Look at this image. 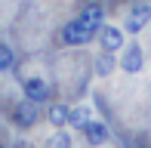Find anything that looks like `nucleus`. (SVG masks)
<instances>
[{
  "instance_id": "1",
  "label": "nucleus",
  "mask_w": 151,
  "mask_h": 148,
  "mask_svg": "<svg viewBox=\"0 0 151 148\" xmlns=\"http://www.w3.org/2000/svg\"><path fill=\"white\" fill-rule=\"evenodd\" d=\"M12 124L19 126V130H31L34 124H37V105L34 102H19L16 108H12Z\"/></svg>"
},
{
  "instance_id": "2",
  "label": "nucleus",
  "mask_w": 151,
  "mask_h": 148,
  "mask_svg": "<svg viewBox=\"0 0 151 148\" xmlns=\"http://www.w3.org/2000/svg\"><path fill=\"white\" fill-rule=\"evenodd\" d=\"M22 93H25V99L34 102V105H40V102L50 99V86H46L43 77H28V80H22Z\"/></svg>"
},
{
  "instance_id": "3",
  "label": "nucleus",
  "mask_w": 151,
  "mask_h": 148,
  "mask_svg": "<svg viewBox=\"0 0 151 148\" xmlns=\"http://www.w3.org/2000/svg\"><path fill=\"white\" fill-rule=\"evenodd\" d=\"M90 37H93V34H90V31H86L83 25L77 22V19H74V22H68L65 28H62V34H59V40H62L65 46H83Z\"/></svg>"
},
{
  "instance_id": "4",
  "label": "nucleus",
  "mask_w": 151,
  "mask_h": 148,
  "mask_svg": "<svg viewBox=\"0 0 151 148\" xmlns=\"http://www.w3.org/2000/svg\"><path fill=\"white\" fill-rule=\"evenodd\" d=\"M148 19H151V6H145V3H136L133 9L127 12V22H123V28H127L129 34H139V31L148 25Z\"/></svg>"
},
{
  "instance_id": "5",
  "label": "nucleus",
  "mask_w": 151,
  "mask_h": 148,
  "mask_svg": "<svg viewBox=\"0 0 151 148\" xmlns=\"http://www.w3.org/2000/svg\"><path fill=\"white\" fill-rule=\"evenodd\" d=\"M102 16H105L102 3H83V9H80L77 22L83 25V28L90 31V34H96V31H99V25H102Z\"/></svg>"
},
{
  "instance_id": "6",
  "label": "nucleus",
  "mask_w": 151,
  "mask_h": 148,
  "mask_svg": "<svg viewBox=\"0 0 151 148\" xmlns=\"http://www.w3.org/2000/svg\"><path fill=\"white\" fill-rule=\"evenodd\" d=\"M99 43H102V50L105 52H114V50H120L123 46V31L120 28H114V25H99Z\"/></svg>"
},
{
  "instance_id": "7",
  "label": "nucleus",
  "mask_w": 151,
  "mask_h": 148,
  "mask_svg": "<svg viewBox=\"0 0 151 148\" xmlns=\"http://www.w3.org/2000/svg\"><path fill=\"white\" fill-rule=\"evenodd\" d=\"M120 68H123V71H129V74L142 71V46H139V43H133V46H127V50H123Z\"/></svg>"
},
{
  "instance_id": "8",
  "label": "nucleus",
  "mask_w": 151,
  "mask_h": 148,
  "mask_svg": "<svg viewBox=\"0 0 151 148\" xmlns=\"http://www.w3.org/2000/svg\"><path fill=\"white\" fill-rule=\"evenodd\" d=\"M80 130H83V136H86V142H90V145H102V142L108 139V126L99 124V120H86Z\"/></svg>"
},
{
  "instance_id": "9",
  "label": "nucleus",
  "mask_w": 151,
  "mask_h": 148,
  "mask_svg": "<svg viewBox=\"0 0 151 148\" xmlns=\"http://www.w3.org/2000/svg\"><path fill=\"white\" fill-rule=\"evenodd\" d=\"M46 117H50V124L56 126V130H59V126H65V124H68V105H52Z\"/></svg>"
},
{
  "instance_id": "10",
  "label": "nucleus",
  "mask_w": 151,
  "mask_h": 148,
  "mask_svg": "<svg viewBox=\"0 0 151 148\" xmlns=\"http://www.w3.org/2000/svg\"><path fill=\"white\" fill-rule=\"evenodd\" d=\"M43 148H71V136L59 126V133H56V136H50V142H46Z\"/></svg>"
},
{
  "instance_id": "11",
  "label": "nucleus",
  "mask_w": 151,
  "mask_h": 148,
  "mask_svg": "<svg viewBox=\"0 0 151 148\" xmlns=\"http://www.w3.org/2000/svg\"><path fill=\"white\" fill-rule=\"evenodd\" d=\"M86 120H90V111L86 108H68V124H74L77 130L86 124Z\"/></svg>"
},
{
  "instance_id": "12",
  "label": "nucleus",
  "mask_w": 151,
  "mask_h": 148,
  "mask_svg": "<svg viewBox=\"0 0 151 148\" xmlns=\"http://www.w3.org/2000/svg\"><path fill=\"white\" fill-rule=\"evenodd\" d=\"M12 65H16V52L9 50V43H0V71L12 68Z\"/></svg>"
},
{
  "instance_id": "13",
  "label": "nucleus",
  "mask_w": 151,
  "mask_h": 148,
  "mask_svg": "<svg viewBox=\"0 0 151 148\" xmlns=\"http://www.w3.org/2000/svg\"><path fill=\"white\" fill-rule=\"evenodd\" d=\"M105 71H111V59H99V74H105Z\"/></svg>"
},
{
  "instance_id": "14",
  "label": "nucleus",
  "mask_w": 151,
  "mask_h": 148,
  "mask_svg": "<svg viewBox=\"0 0 151 148\" xmlns=\"http://www.w3.org/2000/svg\"><path fill=\"white\" fill-rule=\"evenodd\" d=\"M139 148H145V145H139Z\"/></svg>"
},
{
  "instance_id": "15",
  "label": "nucleus",
  "mask_w": 151,
  "mask_h": 148,
  "mask_svg": "<svg viewBox=\"0 0 151 148\" xmlns=\"http://www.w3.org/2000/svg\"><path fill=\"white\" fill-rule=\"evenodd\" d=\"M0 148H6V145H0Z\"/></svg>"
}]
</instances>
